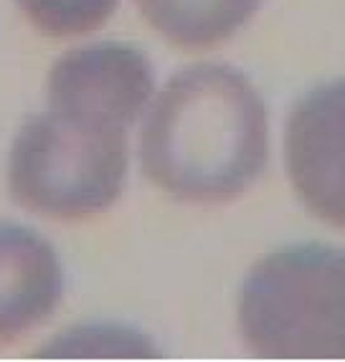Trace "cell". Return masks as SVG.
Here are the masks:
<instances>
[{
    "label": "cell",
    "mask_w": 345,
    "mask_h": 362,
    "mask_svg": "<svg viewBox=\"0 0 345 362\" xmlns=\"http://www.w3.org/2000/svg\"><path fill=\"white\" fill-rule=\"evenodd\" d=\"M152 66L125 43L69 51L49 74V104L130 129L152 94Z\"/></svg>",
    "instance_id": "cell-5"
},
{
    "label": "cell",
    "mask_w": 345,
    "mask_h": 362,
    "mask_svg": "<svg viewBox=\"0 0 345 362\" xmlns=\"http://www.w3.org/2000/svg\"><path fill=\"white\" fill-rule=\"evenodd\" d=\"M120 0H18L21 11L46 36H79L109 21Z\"/></svg>",
    "instance_id": "cell-8"
},
{
    "label": "cell",
    "mask_w": 345,
    "mask_h": 362,
    "mask_svg": "<svg viewBox=\"0 0 345 362\" xmlns=\"http://www.w3.org/2000/svg\"><path fill=\"white\" fill-rule=\"evenodd\" d=\"M64 294L59 256L43 235L0 221V342L49 320Z\"/></svg>",
    "instance_id": "cell-6"
},
{
    "label": "cell",
    "mask_w": 345,
    "mask_h": 362,
    "mask_svg": "<svg viewBox=\"0 0 345 362\" xmlns=\"http://www.w3.org/2000/svg\"><path fill=\"white\" fill-rule=\"evenodd\" d=\"M285 157L300 200L325 223L345 230V78L310 91L297 104Z\"/></svg>",
    "instance_id": "cell-4"
},
{
    "label": "cell",
    "mask_w": 345,
    "mask_h": 362,
    "mask_svg": "<svg viewBox=\"0 0 345 362\" xmlns=\"http://www.w3.org/2000/svg\"><path fill=\"white\" fill-rule=\"evenodd\" d=\"M266 109L244 74L200 64L176 74L142 129V170L186 203H226L264 173Z\"/></svg>",
    "instance_id": "cell-1"
},
{
    "label": "cell",
    "mask_w": 345,
    "mask_h": 362,
    "mask_svg": "<svg viewBox=\"0 0 345 362\" xmlns=\"http://www.w3.org/2000/svg\"><path fill=\"white\" fill-rule=\"evenodd\" d=\"M152 28L181 49H208L234 36L261 0H137Z\"/></svg>",
    "instance_id": "cell-7"
},
{
    "label": "cell",
    "mask_w": 345,
    "mask_h": 362,
    "mask_svg": "<svg viewBox=\"0 0 345 362\" xmlns=\"http://www.w3.org/2000/svg\"><path fill=\"white\" fill-rule=\"evenodd\" d=\"M239 325L251 352L274 360L345 357V251L297 246L249 272Z\"/></svg>",
    "instance_id": "cell-3"
},
{
    "label": "cell",
    "mask_w": 345,
    "mask_h": 362,
    "mask_svg": "<svg viewBox=\"0 0 345 362\" xmlns=\"http://www.w3.org/2000/svg\"><path fill=\"white\" fill-rule=\"evenodd\" d=\"M128 177V129L97 117L49 107L13 142L8 185L28 211L77 221L107 211Z\"/></svg>",
    "instance_id": "cell-2"
}]
</instances>
